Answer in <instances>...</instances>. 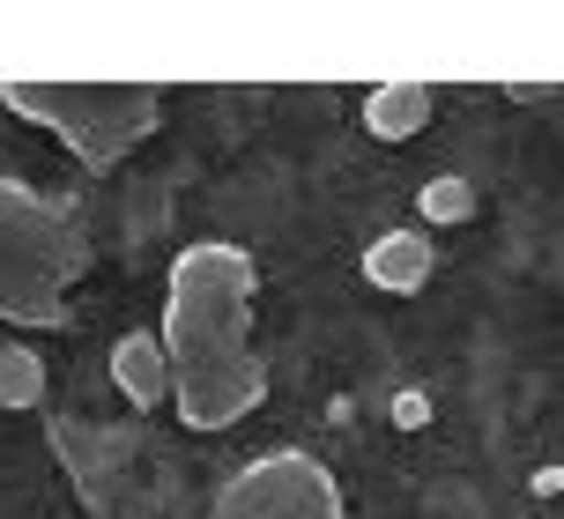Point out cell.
<instances>
[{
    "mask_svg": "<svg viewBox=\"0 0 564 519\" xmlns=\"http://www.w3.org/2000/svg\"><path fill=\"white\" fill-rule=\"evenodd\" d=\"M164 356L186 431H230L268 401L253 356V253L230 238H194L164 275Z\"/></svg>",
    "mask_w": 564,
    "mask_h": 519,
    "instance_id": "6da1fadb",
    "label": "cell"
},
{
    "mask_svg": "<svg viewBox=\"0 0 564 519\" xmlns=\"http://www.w3.org/2000/svg\"><path fill=\"white\" fill-rule=\"evenodd\" d=\"M83 267H89V245L75 208L0 178V319L53 327Z\"/></svg>",
    "mask_w": 564,
    "mask_h": 519,
    "instance_id": "7a4b0ae2",
    "label": "cell"
},
{
    "mask_svg": "<svg viewBox=\"0 0 564 519\" xmlns=\"http://www.w3.org/2000/svg\"><path fill=\"white\" fill-rule=\"evenodd\" d=\"M0 104L30 126H45L89 172H112L164 119V97L149 82H0Z\"/></svg>",
    "mask_w": 564,
    "mask_h": 519,
    "instance_id": "3957f363",
    "label": "cell"
},
{
    "mask_svg": "<svg viewBox=\"0 0 564 519\" xmlns=\"http://www.w3.org/2000/svg\"><path fill=\"white\" fill-rule=\"evenodd\" d=\"M216 519H349V512H341L335 467L305 445H282V453L246 461L216 490Z\"/></svg>",
    "mask_w": 564,
    "mask_h": 519,
    "instance_id": "277c9868",
    "label": "cell"
},
{
    "mask_svg": "<svg viewBox=\"0 0 564 519\" xmlns=\"http://www.w3.org/2000/svg\"><path fill=\"white\" fill-rule=\"evenodd\" d=\"M112 386H119V394H127L134 408L171 401V356H164V334H119V349H112Z\"/></svg>",
    "mask_w": 564,
    "mask_h": 519,
    "instance_id": "5b68a950",
    "label": "cell"
},
{
    "mask_svg": "<svg viewBox=\"0 0 564 519\" xmlns=\"http://www.w3.org/2000/svg\"><path fill=\"white\" fill-rule=\"evenodd\" d=\"M365 283L371 289H394V297H409V289L431 283V238L423 231H387L365 245Z\"/></svg>",
    "mask_w": 564,
    "mask_h": 519,
    "instance_id": "8992f818",
    "label": "cell"
},
{
    "mask_svg": "<svg viewBox=\"0 0 564 519\" xmlns=\"http://www.w3.org/2000/svg\"><path fill=\"white\" fill-rule=\"evenodd\" d=\"M431 82H387L365 97V126L379 134V142H409V134H423V119H431Z\"/></svg>",
    "mask_w": 564,
    "mask_h": 519,
    "instance_id": "52a82bcc",
    "label": "cell"
},
{
    "mask_svg": "<svg viewBox=\"0 0 564 519\" xmlns=\"http://www.w3.org/2000/svg\"><path fill=\"white\" fill-rule=\"evenodd\" d=\"M45 401V364L30 349H0V408H37Z\"/></svg>",
    "mask_w": 564,
    "mask_h": 519,
    "instance_id": "ba28073f",
    "label": "cell"
},
{
    "mask_svg": "<svg viewBox=\"0 0 564 519\" xmlns=\"http://www.w3.org/2000/svg\"><path fill=\"white\" fill-rule=\"evenodd\" d=\"M468 186H460V178H431V186H423V216H431V223H460V216H468Z\"/></svg>",
    "mask_w": 564,
    "mask_h": 519,
    "instance_id": "9c48e42d",
    "label": "cell"
}]
</instances>
